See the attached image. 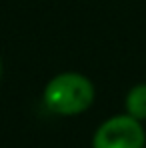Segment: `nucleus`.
I'll list each match as a JSON object with an SVG mask.
<instances>
[{"label": "nucleus", "instance_id": "1", "mask_svg": "<svg viewBox=\"0 0 146 148\" xmlns=\"http://www.w3.org/2000/svg\"><path fill=\"white\" fill-rule=\"evenodd\" d=\"M96 90L92 80L80 72L56 74L42 92L44 106L58 116H78L92 106Z\"/></svg>", "mask_w": 146, "mask_h": 148}, {"label": "nucleus", "instance_id": "2", "mask_svg": "<svg viewBox=\"0 0 146 148\" xmlns=\"http://www.w3.org/2000/svg\"><path fill=\"white\" fill-rule=\"evenodd\" d=\"M142 122L130 114H118L100 124L92 136V148H144Z\"/></svg>", "mask_w": 146, "mask_h": 148}, {"label": "nucleus", "instance_id": "3", "mask_svg": "<svg viewBox=\"0 0 146 148\" xmlns=\"http://www.w3.org/2000/svg\"><path fill=\"white\" fill-rule=\"evenodd\" d=\"M124 108H126V114H130L132 118L140 122L146 120V82H140L128 90L124 98Z\"/></svg>", "mask_w": 146, "mask_h": 148}, {"label": "nucleus", "instance_id": "4", "mask_svg": "<svg viewBox=\"0 0 146 148\" xmlns=\"http://www.w3.org/2000/svg\"><path fill=\"white\" fill-rule=\"evenodd\" d=\"M0 78H2V56H0Z\"/></svg>", "mask_w": 146, "mask_h": 148}, {"label": "nucleus", "instance_id": "5", "mask_svg": "<svg viewBox=\"0 0 146 148\" xmlns=\"http://www.w3.org/2000/svg\"><path fill=\"white\" fill-rule=\"evenodd\" d=\"M144 148H146V146H144Z\"/></svg>", "mask_w": 146, "mask_h": 148}]
</instances>
